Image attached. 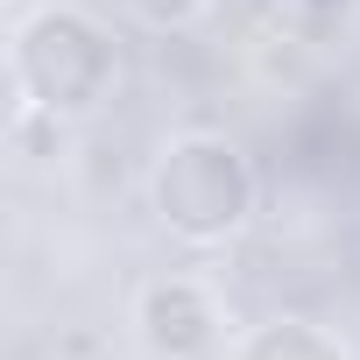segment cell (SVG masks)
Listing matches in <instances>:
<instances>
[{
  "label": "cell",
  "instance_id": "3957f363",
  "mask_svg": "<svg viewBox=\"0 0 360 360\" xmlns=\"http://www.w3.org/2000/svg\"><path fill=\"white\" fill-rule=\"evenodd\" d=\"M141 8V22H155V29H176V22H191L205 0H134Z\"/></svg>",
  "mask_w": 360,
  "mask_h": 360
},
{
  "label": "cell",
  "instance_id": "7a4b0ae2",
  "mask_svg": "<svg viewBox=\"0 0 360 360\" xmlns=\"http://www.w3.org/2000/svg\"><path fill=\"white\" fill-rule=\"evenodd\" d=\"M134 325H141V346L155 360H198L212 346V304L191 276H162L141 290L134 304Z\"/></svg>",
  "mask_w": 360,
  "mask_h": 360
},
{
  "label": "cell",
  "instance_id": "6da1fadb",
  "mask_svg": "<svg viewBox=\"0 0 360 360\" xmlns=\"http://www.w3.org/2000/svg\"><path fill=\"white\" fill-rule=\"evenodd\" d=\"M248 198H255V184H248L240 155H233L226 141H212V134H184V141L162 155V169H155L162 226H176L184 240H219V233H233V226L248 219Z\"/></svg>",
  "mask_w": 360,
  "mask_h": 360
}]
</instances>
